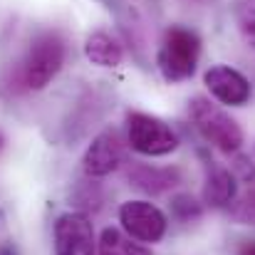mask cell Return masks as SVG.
Listing matches in <instances>:
<instances>
[{
    "label": "cell",
    "mask_w": 255,
    "mask_h": 255,
    "mask_svg": "<svg viewBox=\"0 0 255 255\" xmlns=\"http://www.w3.org/2000/svg\"><path fill=\"white\" fill-rule=\"evenodd\" d=\"M198 57H201V37L188 27L171 25L161 37L156 65H159L161 77L169 85H178L193 77Z\"/></svg>",
    "instance_id": "1"
},
{
    "label": "cell",
    "mask_w": 255,
    "mask_h": 255,
    "mask_svg": "<svg viewBox=\"0 0 255 255\" xmlns=\"http://www.w3.org/2000/svg\"><path fill=\"white\" fill-rule=\"evenodd\" d=\"M188 117L196 127V131L218 151L233 154L243 146V129L238 122L226 114L218 104H213L206 97H193L188 104Z\"/></svg>",
    "instance_id": "2"
},
{
    "label": "cell",
    "mask_w": 255,
    "mask_h": 255,
    "mask_svg": "<svg viewBox=\"0 0 255 255\" xmlns=\"http://www.w3.org/2000/svg\"><path fill=\"white\" fill-rule=\"evenodd\" d=\"M62 65H65L62 37L57 32H42L30 42V47L20 62L17 77L27 89H45L57 77Z\"/></svg>",
    "instance_id": "3"
},
{
    "label": "cell",
    "mask_w": 255,
    "mask_h": 255,
    "mask_svg": "<svg viewBox=\"0 0 255 255\" xmlns=\"http://www.w3.org/2000/svg\"><path fill=\"white\" fill-rule=\"evenodd\" d=\"M127 141L144 156H166L178 149V136L159 117L144 112L127 114Z\"/></svg>",
    "instance_id": "4"
},
{
    "label": "cell",
    "mask_w": 255,
    "mask_h": 255,
    "mask_svg": "<svg viewBox=\"0 0 255 255\" xmlns=\"http://www.w3.org/2000/svg\"><path fill=\"white\" fill-rule=\"evenodd\" d=\"M119 223L131 241L159 243L166 233V216L149 201H127L119 208Z\"/></svg>",
    "instance_id": "5"
},
{
    "label": "cell",
    "mask_w": 255,
    "mask_h": 255,
    "mask_svg": "<svg viewBox=\"0 0 255 255\" xmlns=\"http://www.w3.org/2000/svg\"><path fill=\"white\" fill-rule=\"evenodd\" d=\"M55 255H97L94 228L85 213H62L55 223Z\"/></svg>",
    "instance_id": "6"
},
{
    "label": "cell",
    "mask_w": 255,
    "mask_h": 255,
    "mask_svg": "<svg viewBox=\"0 0 255 255\" xmlns=\"http://www.w3.org/2000/svg\"><path fill=\"white\" fill-rule=\"evenodd\" d=\"M124 161V139L117 129H104L87 146L82 166L89 178H102L117 171Z\"/></svg>",
    "instance_id": "7"
},
{
    "label": "cell",
    "mask_w": 255,
    "mask_h": 255,
    "mask_svg": "<svg viewBox=\"0 0 255 255\" xmlns=\"http://www.w3.org/2000/svg\"><path fill=\"white\" fill-rule=\"evenodd\" d=\"M203 82L208 87L211 97H216L221 104L243 107L251 99V82L246 80V75H241L238 70L228 65H213L211 70H206Z\"/></svg>",
    "instance_id": "8"
},
{
    "label": "cell",
    "mask_w": 255,
    "mask_h": 255,
    "mask_svg": "<svg viewBox=\"0 0 255 255\" xmlns=\"http://www.w3.org/2000/svg\"><path fill=\"white\" fill-rule=\"evenodd\" d=\"M238 196V181L233 171L216 164L206 161V181H203V201L213 208H228Z\"/></svg>",
    "instance_id": "9"
},
{
    "label": "cell",
    "mask_w": 255,
    "mask_h": 255,
    "mask_svg": "<svg viewBox=\"0 0 255 255\" xmlns=\"http://www.w3.org/2000/svg\"><path fill=\"white\" fill-rule=\"evenodd\" d=\"M129 181H131L136 188H141V191L156 196V193H166L173 186L181 183V171L171 169V166L134 164V166L129 169Z\"/></svg>",
    "instance_id": "10"
},
{
    "label": "cell",
    "mask_w": 255,
    "mask_h": 255,
    "mask_svg": "<svg viewBox=\"0 0 255 255\" xmlns=\"http://www.w3.org/2000/svg\"><path fill=\"white\" fill-rule=\"evenodd\" d=\"M85 55L87 60L97 67H117L124 60L122 45L109 32H102V30L92 32L85 40Z\"/></svg>",
    "instance_id": "11"
},
{
    "label": "cell",
    "mask_w": 255,
    "mask_h": 255,
    "mask_svg": "<svg viewBox=\"0 0 255 255\" xmlns=\"http://www.w3.org/2000/svg\"><path fill=\"white\" fill-rule=\"evenodd\" d=\"M97 253L99 255H151L149 248L134 243L129 236H124L117 228H104L97 243Z\"/></svg>",
    "instance_id": "12"
},
{
    "label": "cell",
    "mask_w": 255,
    "mask_h": 255,
    "mask_svg": "<svg viewBox=\"0 0 255 255\" xmlns=\"http://www.w3.org/2000/svg\"><path fill=\"white\" fill-rule=\"evenodd\" d=\"M233 221L243 223V226H255V181L248 183V188L236 196V201L228 206Z\"/></svg>",
    "instance_id": "13"
},
{
    "label": "cell",
    "mask_w": 255,
    "mask_h": 255,
    "mask_svg": "<svg viewBox=\"0 0 255 255\" xmlns=\"http://www.w3.org/2000/svg\"><path fill=\"white\" fill-rule=\"evenodd\" d=\"M236 22H238V32H241L243 42L251 50H255V0H241L238 2Z\"/></svg>",
    "instance_id": "14"
},
{
    "label": "cell",
    "mask_w": 255,
    "mask_h": 255,
    "mask_svg": "<svg viewBox=\"0 0 255 255\" xmlns=\"http://www.w3.org/2000/svg\"><path fill=\"white\" fill-rule=\"evenodd\" d=\"M171 211H173V216H176L178 221H183V223H191V221L201 218V213H203L201 203H196V198L188 196V193L173 196V201H171Z\"/></svg>",
    "instance_id": "15"
},
{
    "label": "cell",
    "mask_w": 255,
    "mask_h": 255,
    "mask_svg": "<svg viewBox=\"0 0 255 255\" xmlns=\"http://www.w3.org/2000/svg\"><path fill=\"white\" fill-rule=\"evenodd\" d=\"M233 176H236V181H243L246 186L253 183L255 181L253 161H251L248 156H236V159H233Z\"/></svg>",
    "instance_id": "16"
},
{
    "label": "cell",
    "mask_w": 255,
    "mask_h": 255,
    "mask_svg": "<svg viewBox=\"0 0 255 255\" xmlns=\"http://www.w3.org/2000/svg\"><path fill=\"white\" fill-rule=\"evenodd\" d=\"M236 255H255V241H243V243L238 246Z\"/></svg>",
    "instance_id": "17"
},
{
    "label": "cell",
    "mask_w": 255,
    "mask_h": 255,
    "mask_svg": "<svg viewBox=\"0 0 255 255\" xmlns=\"http://www.w3.org/2000/svg\"><path fill=\"white\" fill-rule=\"evenodd\" d=\"M0 144H2V136H0Z\"/></svg>",
    "instance_id": "18"
}]
</instances>
